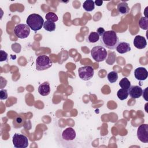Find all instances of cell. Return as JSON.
Instances as JSON below:
<instances>
[{
    "mask_svg": "<svg viewBox=\"0 0 148 148\" xmlns=\"http://www.w3.org/2000/svg\"><path fill=\"white\" fill-rule=\"evenodd\" d=\"M15 122L18 124H22L23 122V119L21 117H17L16 119H15Z\"/></svg>",
    "mask_w": 148,
    "mask_h": 148,
    "instance_id": "obj_27",
    "label": "cell"
},
{
    "mask_svg": "<svg viewBox=\"0 0 148 148\" xmlns=\"http://www.w3.org/2000/svg\"><path fill=\"white\" fill-rule=\"evenodd\" d=\"M38 92L42 96H47L50 92V84L48 82H43L38 87Z\"/></svg>",
    "mask_w": 148,
    "mask_h": 148,
    "instance_id": "obj_14",
    "label": "cell"
},
{
    "mask_svg": "<svg viewBox=\"0 0 148 148\" xmlns=\"http://www.w3.org/2000/svg\"><path fill=\"white\" fill-rule=\"evenodd\" d=\"M107 77L110 83H113L116 82L118 79L117 72H116V71H111L108 74Z\"/></svg>",
    "mask_w": 148,
    "mask_h": 148,
    "instance_id": "obj_22",
    "label": "cell"
},
{
    "mask_svg": "<svg viewBox=\"0 0 148 148\" xmlns=\"http://www.w3.org/2000/svg\"><path fill=\"white\" fill-rule=\"evenodd\" d=\"M139 26L144 30H147L148 28V18L146 17H142L139 20Z\"/></svg>",
    "mask_w": 148,
    "mask_h": 148,
    "instance_id": "obj_21",
    "label": "cell"
},
{
    "mask_svg": "<svg viewBox=\"0 0 148 148\" xmlns=\"http://www.w3.org/2000/svg\"><path fill=\"white\" fill-rule=\"evenodd\" d=\"M134 76L138 80H145L147 78L148 72L147 69L143 67H138L134 71Z\"/></svg>",
    "mask_w": 148,
    "mask_h": 148,
    "instance_id": "obj_10",
    "label": "cell"
},
{
    "mask_svg": "<svg viewBox=\"0 0 148 148\" xmlns=\"http://www.w3.org/2000/svg\"><path fill=\"white\" fill-rule=\"evenodd\" d=\"M0 54H1V59L0 61H7L8 60V53L5 52L3 50H1L0 51Z\"/></svg>",
    "mask_w": 148,
    "mask_h": 148,
    "instance_id": "obj_25",
    "label": "cell"
},
{
    "mask_svg": "<svg viewBox=\"0 0 148 148\" xmlns=\"http://www.w3.org/2000/svg\"><path fill=\"white\" fill-rule=\"evenodd\" d=\"M100 43L103 46L110 50H114L119 43V39L115 31H106L101 36Z\"/></svg>",
    "mask_w": 148,
    "mask_h": 148,
    "instance_id": "obj_1",
    "label": "cell"
},
{
    "mask_svg": "<svg viewBox=\"0 0 148 148\" xmlns=\"http://www.w3.org/2000/svg\"><path fill=\"white\" fill-rule=\"evenodd\" d=\"M116 51L120 54L126 53L131 50L130 43L125 42H119L116 47Z\"/></svg>",
    "mask_w": 148,
    "mask_h": 148,
    "instance_id": "obj_13",
    "label": "cell"
},
{
    "mask_svg": "<svg viewBox=\"0 0 148 148\" xmlns=\"http://www.w3.org/2000/svg\"><path fill=\"white\" fill-rule=\"evenodd\" d=\"M117 97L120 100H124L127 98L128 96V91L125 89L121 88L119 90V91L117 92Z\"/></svg>",
    "mask_w": 148,
    "mask_h": 148,
    "instance_id": "obj_20",
    "label": "cell"
},
{
    "mask_svg": "<svg viewBox=\"0 0 148 148\" xmlns=\"http://www.w3.org/2000/svg\"><path fill=\"white\" fill-rule=\"evenodd\" d=\"M45 18L47 20H49V21H51L53 22H56V21H58V17L57 16V14L52 12H48L46 14Z\"/></svg>",
    "mask_w": 148,
    "mask_h": 148,
    "instance_id": "obj_23",
    "label": "cell"
},
{
    "mask_svg": "<svg viewBox=\"0 0 148 148\" xmlns=\"http://www.w3.org/2000/svg\"><path fill=\"white\" fill-rule=\"evenodd\" d=\"M134 45L138 49H143L145 48L147 45L145 38L140 35H136L134 39Z\"/></svg>",
    "mask_w": 148,
    "mask_h": 148,
    "instance_id": "obj_12",
    "label": "cell"
},
{
    "mask_svg": "<svg viewBox=\"0 0 148 148\" xmlns=\"http://www.w3.org/2000/svg\"><path fill=\"white\" fill-rule=\"evenodd\" d=\"M27 24L33 31L40 30L43 25L44 20L41 16L36 13H32L29 15L26 20Z\"/></svg>",
    "mask_w": 148,
    "mask_h": 148,
    "instance_id": "obj_2",
    "label": "cell"
},
{
    "mask_svg": "<svg viewBox=\"0 0 148 148\" xmlns=\"http://www.w3.org/2000/svg\"><path fill=\"white\" fill-rule=\"evenodd\" d=\"M94 73V70L91 66H84L78 69L79 76L83 80L87 81L91 79Z\"/></svg>",
    "mask_w": 148,
    "mask_h": 148,
    "instance_id": "obj_7",
    "label": "cell"
},
{
    "mask_svg": "<svg viewBox=\"0 0 148 148\" xmlns=\"http://www.w3.org/2000/svg\"><path fill=\"white\" fill-rule=\"evenodd\" d=\"M94 3H95V4L96 5H97L98 6H101V5H102L103 1H101V0H97V1H95L94 2Z\"/></svg>",
    "mask_w": 148,
    "mask_h": 148,
    "instance_id": "obj_28",
    "label": "cell"
},
{
    "mask_svg": "<svg viewBox=\"0 0 148 148\" xmlns=\"http://www.w3.org/2000/svg\"><path fill=\"white\" fill-rule=\"evenodd\" d=\"M8 98V92L5 89H2L0 91V99L1 100L6 99Z\"/></svg>",
    "mask_w": 148,
    "mask_h": 148,
    "instance_id": "obj_24",
    "label": "cell"
},
{
    "mask_svg": "<svg viewBox=\"0 0 148 148\" xmlns=\"http://www.w3.org/2000/svg\"><path fill=\"white\" fill-rule=\"evenodd\" d=\"M91 54L94 60L99 62L106 60L108 56V52L103 46H95L91 49Z\"/></svg>",
    "mask_w": 148,
    "mask_h": 148,
    "instance_id": "obj_3",
    "label": "cell"
},
{
    "mask_svg": "<svg viewBox=\"0 0 148 148\" xmlns=\"http://www.w3.org/2000/svg\"><path fill=\"white\" fill-rule=\"evenodd\" d=\"M76 136V132L72 127H68L64 130L62 133V138L66 141H71L75 139Z\"/></svg>",
    "mask_w": 148,
    "mask_h": 148,
    "instance_id": "obj_9",
    "label": "cell"
},
{
    "mask_svg": "<svg viewBox=\"0 0 148 148\" xmlns=\"http://www.w3.org/2000/svg\"><path fill=\"white\" fill-rule=\"evenodd\" d=\"M105 32V31L104 28L102 27H99L97 30V32L99 35V36H102Z\"/></svg>",
    "mask_w": 148,
    "mask_h": 148,
    "instance_id": "obj_26",
    "label": "cell"
},
{
    "mask_svg": "<svg viewBox=\"0 0 148 148\" xmlns=\"http://www.w3.org/2000/svg\"><path fill=\"white\" fill-rule=\"evenodd\" d=\"M13 144L16 148H25L28 145V140L26 136L16 133L12 139Z\"/></svg>",
    "mask_w": 148,
    "mask_h": 148,
    "instance_id": "obj_6",
    "label": "cell"
},
{
    "mask_svg": "<svg viewBox=\"0 0 148 148\" xmlns=\"http://www.w3.org/2000/svg\"><path fill=\"white\" fill-rule=\"evenodd\" d=\"M43 26L45 30L49 32L54 31L56 29V24L54 22L49 20H46L45 22H44Z\"/></svg>",
    "mask_w": 148,
    "mask_h": 148,
    "instance_id": "obj_17",
    "label": "cell"
},
{
    "mask_svg": "<svg viewBox=\"0 0 148 148\" xmlns=\"http://www.w3.org/2000/svg\"><path fill=\"white\" fill-rule=\"evenodd\" d=\"M128 95L134 99L139 98L142 95L143 90L139 86H131L128 89Z\"/></svg>",
    "mask_w": 148,
    "mask_h": 148,
    "instance_id": "obj_11",
    "label": "cell"
},
{
    "mask_svg": "<svg viewBox=\"0 0 148 148\" xmlns=\"http://www.w3.org/2000/svg\"><path fill=\"white\" fill-rule=\"evenodd\" d=\"M137 136L142 142L148 143V125L147 124H142L138 127Z\"/></svg>",
    "mask_w": 148,
    "mask_h": 148,
    "instance_id": "obj_8",
    "label": "cell"
},
{
    "mask_svg": "<svg viewBox=\"0 0 148 148\" xmlns=\"http://www.w3.org/2000/svg\"><path fill=\"white\" fill-rule=\"evenodd\" d=\"M83 9L87 12H91L95 8L94 1L92 0H87L83 4Z\"/></svg>",
    "mask_w": 148,
    "mask_h": 148,
    "instance_id": "obj_16",
    "label": "cell"
},
{
    "mask_svg": "<svg viewBox=\"0 0 148 148\" xmlns=\"http://www.w3.org/2000/svg\"><path fill=\"white\" fill-rule=\"evenodd\" d=\"M14 35L20 39L27 38L30 34V28L27 24H18L14 29Z\"/></svg>",
    "mask_w": 148,
    "mask_h": 148,
    "instance_id": "obj_5",
    "label": "cell"
},
{
    "mask_svg": "<svg viewBox=\"0 0 148 148\" xmlns=\"http://www.w3.org/2000/svg\"><path fill=\"white\" fill-rule=\"evenodd\" d=\"M119 86L121 88L128 90L131 87V83L127 77H123L119 82Z\"/></svg>",
    "mask_w": 148,
    "mask_h": 148,
    "instance_id": "obj_19",
    "label": "cell"
},
{
    "mask_svg": "<svg viewBox=\"0 0 148 148\" xmlns=\"http://www.w3.org/2000/svg\"><path fill=\"white\" fill-rule=\"evenodd\" d=\"M117 10L121 14H127L130 12V8L126 2H122L118 4Z\"/></svg>",
    "mask_w": 148,
    "mask_h": 148,
    "instance_id": "obj_15",
    "label": "cell"
},
{
    "mask_svg": "<svg viewBox=\"0 0 148 148\" xmlns=\"http://www.w3.org/2000/svg\"><path fill=\"white\" fill-rule=\"evenodd\" d=\"M52 61L46 55L39 56L36 60V69L38 71H44L49 69L52 65Z\"/></svg>",
    "mask_w": 148,
    "mask_h": 148,
    "instance_id": "obj_4",
    "label": "cell"
},
{
    "mask_svg": "<svg viewBox=\"0 0 148 148\" xmlns=\"http://www.w3.org/2000/svg\"><path fill=\"white\" fill-rule=\"evenodd\" d=\"M100 36L97 32H91L87 36V41L89 43H96L99 40Z\"/></svg>",
    "mask_w": 148,
    "mask_h": 148,
    "instance_id": "obj_18",
    "label": "cell"
}]
</instances>
